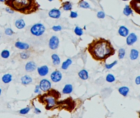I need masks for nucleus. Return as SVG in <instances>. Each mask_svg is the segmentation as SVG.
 <instances>
[{
	"instance_id": "15",
	"label": "nucleus",
	"mask_w": 140,
	"mask_h": 118,
	"mask_svg": "<svg viewBox=\"0 0 140 118\" xmlns=\"http://www.w3.org/2000/svg\"><path fill=\"white\" fill-rule=\"evenodd\" d=\"M21 83L23 85H28L32 83V78H31L30 75H25L21 78Z\"/></svg>"
},
{
	"instance_id": "47",
	"label": "nucleus",
	"mask_w": 140,
	"mask_h": 118,
	"mask_svg": "<svg viewBox=\"0 0 140 118\" xmlns=\"http://www.w3.org/2000/svg\"><path fill=\"white\" fill-rule=\"evenodd\" d=\"M123 1H127V0H123Z\"/></svg>"
},
{
	"instance_id": "2",
	"label": "nucleus",
	"mask_w": 140,
	"mask_h": 118,
	"mask_svg": "<svg viewBox=\"0 0 140 118\" xmlns=\"http://www.w3.org/2000/svg\"><path fill=\"white\" fill-rule=\"evenodd\" d=\"M5 5L14 12L24 15H30L36 12L40 8V4L36 0H5Z\"/></svg>"
},
{
	"instance_id": "19",
	"label": "nucleus",
	"mask_w": 140,
	"mask_h": 118,
	"mask_svg": "<svg viewBox=\"0 0 140 118\" xmlns=\"http://www.w3.org/2000/svg\"><path fill=\"white\" fill-rule=\"evenodd\" d=\"M15 26L19 30H21V29L25 28L26 23H25V21H24V20L23 19H18L15 21Z\"/></svg>"
},
{
	"instance_id": "1",
	"label": "nucleus",
	"mask_w": 140,
	"mask_h": 118,
	"mask_svg": "<svg viewBox=\"0 0 140 118\" xmlns=\"http://www.w3.org/2000/svg\"><path fill=\"white\" fill-rule=\"evenodd\" d=\"M87 52L95 61H105L114 55L115 50L110 40L103 38L94 39L87 45Z\"/></svg>"
},
{
	"instance_id": "6",
	"label": "nucleus",
	"mask_w": 140,
	"mask_h": 118,
	"mask_svg": "<svg viewBox=\"0 0 140 118\" xmlns=\"http://www.w3.org/2000/svg\"><path fill=\"white\" fill-rule=\"evenodd\" d=\"M39 86H40V88L41 91L43 92H46V91L50 90L51 88V82L47 79H43L40 81L39 83Z\"/></svg>"
},
{
	"instance_id": "14",
	"label": "nucleus",
	"mask_w": 140,
	"mask_h": 118,
	"mask_svg": "<svg viewBox=\"0 0 140 118\" xmlns=\"http://www.w3.org/2000/svg\"><path fill=\"white\" fill-rule=\"evenodd\" d=\"M15 47L17 48L21 49V50H27L30 48V45L26 43H23L21 41H17L15 43Z\"/></svg>"
},
{
	"instance_id": "45",
	"label": "nucleus",
	"mask_w": 140,
	"mask_h": 118,
	"mask_svg": "<svg viewBox=\"0 0 140 118\" xmlns=\"http://www.w3.org/2000/svg\"><path fill=\"white\" fill-rule=\"evenodd\" d=\"M48 1H50V2H52V1H54V0H48Z\"/></svg>"
},
{
	"instance_id": "43",
	"label": "nucleus",
	"mask_w": 140,
	"mask_h": 118,
	"mask_svg": "<svg viewBox=\"0 0 140 118\" xmlns=\"http://www.w3.org/2000/svg\"><path fill=\"white\" fill-rule=\"evenodd\" d=\"M1 93H2V88H0V95H1Z\"/></svg>"
},
{
	"instance_id": "5",
	"label": "nucleus",
	"mask_w": 140,
	"mask_h": 118,
	"mask_svg": "<svg viewBox=\"0 0 140 118\" xmlns=\"http://www.w3.org/2000/svg\"><path fill=\"white\" fill-rule=\"evenodd\" d=\"M31 34L34 36L39 37L43 35V34L45 31V26L41 23H36L34 24L31 27Z\"/></svg>"
},
{
	"instance_id": "13",
	"label": "nucleus",
	"mask_w": 140,
	"mask_h": 118,
	"mask_svg": "<svg viewBox=\"0 0 140 118\" xmlns=\"http://www.w3.org/2000/svg\"><path fill=\"white\" fill-rule=\"evenodd\" d=\"M36 68H37L36 67V64L35 61H28V62L25 65V70L27 71V72H32V71H35Z\"/></svg>"
},
{
	"instance_id": "33",
	"label": "nucleus",
	"mask_w": 140,
	"mask_h": 118,
	"mask_svg": "<svg viewBox=\"0 0 140 118\" xmlns=\"http://www.w3.org/2000/svg\"><path fill=\"white\" fill-rule=\"evenodd\" d=\"M30 110H31L30 107H26L25 108H23V109H21L20 111H19V113L21 114V115H26V114H27L29 112H30Z\"/></svg>"
},
{
	"instance_id": "48",
	"label": "nucleus",
	"mask_w": 140,
	"mask_h": 118,
	"mask_svg": "<svg viewBox=\"0 0 140 118\" xmlns=\"http://www.w3.org/2000/svg\"><path fill=\"white\" fill-rule=\"evenodd\" d=\"M0 38H1V34H0Z\"/></svg>"
},
{
	"instance_id": "22",
	"label": "nucleus",
	"mask_w": 140,
	"mask_h": 118,
	"mask_svg": "<svg viewBox=\"0 0 140 118\" xmlns=\"http://www.w3.org/2000/svg\"><path fill=\"white\" fill-rule=\"evenodd\" d=\"M51 59H52V61H53V64L54 65H55V66H58V65H60V58L59 57L58 54H56V53H54L51 55Z\"/></svg>"
},
{
	"instance_id": "11",
	"label": "nucleus",
	"mask_w": 140,
	"mask_h": 118,
	"mask_svg": "<svg viewBox=\"0 0 140 118\" xmlns=\"http://www.w3.org/2000/svg\"><path fill=\"white\" fill-rule=\"evenodd\" d=\"M137 39H138V37L136 35V34H134V33L129 34L127 35L126 44H128V45H133V44L137 41Z\"/></svg>"
},
{
	"instance_id": "21",
	"label": "nucleus",
	"mask_w": 140,
	"mask_h": 118,
	"mask_svg": "<svg viewBox=\"0 0 140 118\" xmlns=\"http://www.w3.org/2000/svg\"><path fill=\"white\" fill-rule=\"evenodd\" d=\"M62 8L64 11H71L73 8V3L69 1L63 2L62 3Z\"/></svg>"
},
{
	"instance_id": "35",
	"label": "nucleus",
	"mask_w": 140,
	"mask_h": 118,
	"mask_svg": "<svg viewBox=\"0 0 140 118\" xmlns=\"http://www.w3.org/2000/svg\"><path fill=\"white\" fill-rule=\"evenodd\" d=\"M4 33H5V34H7V35L11 36L14 34V32L11 28H7V29H5V30H4Z\"/></svg>"
},
{
	"instance_id": "3",
	"label": "nucleus",
	"mask_w": 140,
	"mask_h": 118,
	"mask_svg": "<svg viewBox=\"0 0 140 118\" xmlns=\"http://www.w3.org/2000/svg\"><path fill=\"white\" fill-rule=\"evenodd\" d=\"M61 94L58 90L50 88V90L46 91L43 94L39 95L37 97L38 101L41 104L45 106V108L48 111L60 108V101Z\"/></svg>"
},
{
	"instance_id": "25",
	"label": "nucleus",
	"mask_w": 140,
	"mask_h": 118,
	"mask_svg": "<svg viewBox=\"0 0 140 118\" xmlns=\"http://www.w3.org/2000/svg\"><path fill=\"white\" fill-rule=\"evenodd\" d=\"M119 93L121 95H123L124 97H126L128 95V93H129V88L127 86H122L119 88Z\"/></svg>"
},
{
	"instance_id": "38",
	"label": "nucleus",
	"mask_w": 140,
	"mask_h": 118,
	"mask_svg": "<svg viewBox=\"0 0 140 118\" xmlns=\"http://www.w3.org/2000/svg\"><path fill=\"white\" fill-rule=\"evenodd\" d=\"M69 16H70V18L75 19V18H77V17L78 16V12H73V11H72V12H70Z\"/></svg>"
},
{
	"instance_id": "4",
	"label": "nucleus",
	"mask_w": 140,
	"mask_h": 118,
	"mask_svg": "<svg viewBox=\"0 0 140 118\" xmlns=\"http://www.w3.org/2000/svg\"><path fill=\"white\" fill-rule=\"evenodd\" d=\"M75 107V102L72 98H66L64 100L60 101V108L59 109H65L68 112H72Z\"/></svg>"
},
{
	"instance_id": "10",
	"label": "nucleus",
	"mask_w": 140,
	"mask_h": 118,
	"mask_svg": "<svg viewBox=\"0 0 140 118\" xmlns=\"http://www.w3.org/2000/svg\"><path fill=\"white\" fill-rule=\"evenodd\" d=\"M49 16L53 19H59L61 16V12L60 9L57 8H53L49 12Z\"/></svg>"
},
{
	"instance_id": "27",
	"label": "nucleus",
	"mask_w": 140,
	"mask_h": 118,
	"mask_svg": "<svg viewBox=\"0 0 140 118\" xmlns=\"http://www.w3.org/2000/svg\"><path fill=\"white\" fill-rule=\"evenodd\" d=\"M78 6H79L80 7H82V8H85V9H89L90 8V4L88 3L87 2L83 1V0H82V1H80L79 2H78Z\"/></svg>"
},
{
	"instance_id": "16",
	"label": "nucleus",
	"mask_w": 140,
	"mask_h": 118,
	"mask_svg": "<svg viewBox=\"0 0 140 118\" xmlns=\"http://www.w3.org/2000/svg\"><path fill=\"white\" fill-rule=\"evenodd\" d=\"M78 76L81 80H87L88 78H89V74H88V71L85 69H82V70L79 71L78 72Z\"/></svg>"
},
{
	"instance_id": "31",
	"label": "nucleus",
	"mask_w": 140,
	"mask_h": 118,
	"mask_svg": "<svg viewBox=\"0 0 140 118\" xmlns=\"http://www.w3.org/2000/svg\"><path fill=\"white\" fill-rule=\"evenodd\" d=\"M125 57V49L124 48H120L118 51V58L120 59H123Z\"/></svg>"
},
{
	"instance_id": "18",
	"label": "nucleus",
	"mask_w": 140,
	"mask_h": 118,
	"mask_svg": "<svg viewBox=\"0 0 140 118\" xmlns=\"http://www.w3.org/2000/svg\"><path fill=\"white\" fill-rule=\"evenodd\" d=\"M73 85H71V84H67V85H65L64 87H63L62 93H64V94H69V93L73 92Z\"/></svg>"
},
{
	"instance_id": "29",
	"label": "nucleus",
	"mask_w": 140,
	"mask_h": 118,
	"mask_svg": "<svg viewBox=\"0 0 140 118\" xmlns=\"http://www.w3.org/2000/svg\"><path fill=\"white\" fill-rule=\"evenodd\" d=\"M74 33L77 34L78 36H82L83 34V30L79 26H76L74 28Z\"/></svg>"
},
{
	"instance_id": "24",
	"label": "nucleus",
	"mask_w": 140,
	"mask_h": 118,
	"mask_svg": "<svg viewBox=\"0 0 140 118\" xmlns=\"http://www.w3.org/2000/svg\"><path fill=\"white\" fill-rule=\"evenodd\" d=\"M139 52L137 50V49H134L133 48L131 49V51H130V59L131 60H136V59L139 58Z\"/></svg>"
},
{
	"instance_id": "32",
	"label": "nucleus",
	"mask_w": 140,
	"mask_h": 118,
	"mask_svg": "<svg viewBox=\"0 0 140 118\" xmlns=\"http://www.w3.org/2000/svg\"><path fill=\"white\" fill-rule=\"evenodd\" d=\"M105 80L109 83H112L115 80V77L112 75V74H108L106 75V77H105Z\"/></svg>"
},
{
	"instance_id": "9",
	"label": "nucleus",
	"mask_w": 140,
	"mask_h": 118,
	"mask_svg": "<svg viewBox=\"0 0 140 118\" xmlns=\"http://www.w3.org/2000/svg\"><path fill=\"white\" fill-rule=\"evenodd\" d=\"M129 6L133 9V11L140 15V0H131Z\"/></svg>"
},
{
	"instance_id": "36",
	"label": "nucleus",
	"mask_w": 140,
	"mask_h": 118,
	"mask_svg": "<svg viewBox=\"0 0 140 118\" xmlns=\"http://www.w3.org/2000/svg\"><path fill=\"white\" fill-rule=\"evenodd\" d=\"M97 18H99V19H104L105 16V14L103 11H100L97 12Z\"/></svg>"
},
{
	"instance_id": "12",
	"label": "nucleus",
	"mask_w": 140,
	"mask_h": 118,
	"mask_svg": "<svg viewBox=\"0 0 140 118\" xmlns=\"http://www.w3.org/2000/svg\"><path fill=\"white\" fill-rule=\"evenodd\" d=\"M49 71H50V69H49L48 66H46V65L39 66L37 68V72L39 74V75H40V76L47 75L49 73Z\"/></svg>"
},
{
	"instance_id": "42",
	"label": "nucleus",
	"mask_w": 140,
	"mask_h": 118,
	"mask_svg": "<svg viewBox=\"0 0 140 118\" xmlns=\"http://www.w3.org/2000/svg\"><path fill=\"white\" fill-rule=\"evenodd\" d=\"M34 111H35V112L36 113V114H39V113L41 112V111H40V109H38L37 107H35V108H34Z\"/></svg>"
},
{
	"instance_id": "39",
	"label": "nucleus",
	"mask_w": 140,
	"mask_h": 118,
	"mask_svg": "<svg viewBox=\"0 0 140 118\" xmlns=\"http://www.w3.org/2000/svg\"><path fill=\"white\" fill-rule=\"evenodd\" d=\"M35 93H40V86L39 85H36V88H35V91H34Z\"/></svg>"
},
{
	"instance_id": "46",
	"label": "nucleus",
	"mask_w": 140,
	"mask_h": 118,
	"mask_svg": "<svg viewBox=\"0 0 140 118\" xmlns=\"http://www.w3.org/2000/svg\"><path fill=\"white\" fill-rule=\"evenodd\" d=\"M139 117H140V112H139Z\"/></svg>"
},
{
	"instance_id": "37",
	"label": "nucleus",
	"mask_w": 140,
	"mask_h": 118,
	"mask_svg": "<svg viewBox=\"0 0 140 118\" xmlns=\"http://www.w3.org/2000/svg\"><path fill=\"white\" fill-rule=\"evenodd\" d=\"M62 29H63V27L61 26H59V25H57V26H54L52 27V30L55 32H59V31L62 30Z\"/></svg>"
},
{
	"instance_id": "30",
	"label": "nucleus",
	"mask_w": 140,
	"mask_h": 118,
	"mask_svg": "<svg viewBox=\"0 0 140 118\" xmlns=\"http://www.w3.org/2000/svg\"><path fill=\"white\" fill-rule=\"evenodd\" d=\"M30 53H28V52H22V53H20V58L22 59V60H26V59H28L30 58Z\"/></svg>"
},
{
	"instance_id": "44",
	"label": "nucleus",
	"mask_w": 140,
	"mask_h": 118,
	"mask_svg": "<svg viewBox=\"0 0 140 118\" xmlns=\"http://www.w3.org/2000/svg\"><path fill=\"white\" fill-rule=\"evenodd\" d=\"M0 2H5V0H0Z\"/></svg>"
},
{
	"instance_id": "49",
	"label": "nucleus",
	"mask_w": 140,
	"mask_h": 118,
	"mask_svg": "<svg viewBox=\"0 0 140 118\" xmlns=\"http://www.w3.org/2000/svg\"><path fill=\"white\" fill-rule=\"evenodd\" d=\"M60 1H63V0H60Z\"/></svg>"
},
{
	"instance_id": "8",
	"label": "nucleus",
	"mask_w": 140,
	"mask_h": 118,
	"mask_svg": "<svg viewBox=\"0 0 140 118\" xmlns=\"http://www.w3.org/2000/svg\"><path fill=\"white\" fill-rule=\"evenodd\" d=\"M62 78H63L62 73H61L60 71H58V70L54 71L53 72L51 73V75H50V79H51V80H52L54 83L60 82V81H61V80H62Z\"/></svg>"
},
{
	"instance_id": "20",
	"label": "nucleus",
	"mask_w": 140,
	"mask_h": 118,
	"mask_svg": "<svg viewBox=\"0 0 140 118\" xmlns=\"http://www.w3.org/2000/svg\"><path fill=\"white\" fill-rule=\"evenodd\" d=\"M12 80H13V75L9 73L5 74V75H3V77H2V81H3V83L4 84H9Z\"/></svg>"
},
{
	"instance_id": "41",
	"label": "nucleus",
	"mask_w": 140,
	"mask_h": 118,
	"mask_svg": "<svg viewBox=\"0 0 140 118\" xmlns=\"http://www.w3.org/2000/svg\"><path fill=\"white\" fill-rule=\"evenodd\" d=\"M5 11H6V12H9V13H10V14H13V12H14L13 10V9H11L10 7H7V8H5Z\"/></svg>"
},
{
	"instance_id": "17",
	"label": "nucleus",
	"mask_w": 140,
	"mask_h": 118,
	"mask_svg": "<svg viewBox=\"0 0 140 118\" xmlns=\"http://www.w3.org/2000/svg\"><path fill=\"white\" fill-rule=\"evenodd\" d=\"M118 33H119V34H120V36L127 37L128 34H129V30H128L125 26H120L119 30H118Z\"/></svg>"
},
{
	"instance_id": "26",
	"label": "nucleus",
	"mask_w": 140,
	"mask_h": 118,
	"mask_svg": "<svg viewBox=\"0 0 140 118\" xmlns=\"http://www.w3.org/2000/svg\"><path fill=\"white\" fill-rule=\"evenodd\" d=\"M133 9L130 7L129 5H126L125 6V7L124 8V11H123V12H124V14L125 15V16H129V15H132L133 14Z\"/></svg>"
},
{
	"instance_id": "7",
	"label": "nucleus",
	"mask_w": 140,
	"mask_h": 118,
	"mask_svg": "<svg viewBox=\"0 0 140 118\" xmlns=\"http://www.w3.org/2000/svg\"><path fill=\"white\" fill-rule=\"evenodd\" d=\"M59 45H60V39L58 38L57 36L53 35L49 40V47L51 50H55L59 48Z\"/></svg>"
},
{
	"instance_id": "23",
	"label": "nucleus",
	"mask_w": 140,
	"mask_h": 118,
	"mask_svg": "<svg viewBox=\"0 0 140 118\" xmlns=\"http://www.w3.org/2000/svg\"><path fill=\"white\" fill-rule=\"evenodd\" d=\"M72 62H73L72 59L68 58L67 60H65L62 63V65H61V69H62V70H67V69L70 66L71 64H72Z\"/></svg>"
},
{
	"instance_id": "28",
	"label": "nucleus",
	"mask_w": 140,
	"mask_h": 118,
	"mask_svg": "<svg viewBox=\"0 0 140 118\" xmlns=\"http://www.w3.org/2000/svg\"><path fill=\"white\" fill-rule=\"evenodd\" d=\"M1 57L3 59H8L10 57V51L8 49H4L1 52Z\"/></svg>"
},
{
	"instance_id": "34",
	"label": "nucleus",
	"mask_w": 140,
	"mask_h": 118,
	"mask_svg": "<svg viewBox=\"0 0 140 118\" xmlns=\"http://www.w3.org/2000/svg\"><path fill=\"white\" fill-rule=\"evenodd\" d=\"M117 62H118L117 61H115L114 62H112V63H110V64H105V69H107V70H110V69H111L114 66L116 65Z\"/></svg>"
},
{
	"instance_id": "40",
	"label": "nucleus",
	"mask_w": 140,
	"mask_h": 118,
	"mask_svg": "<svg viewBox=\"0 0 140 118\" xmlns=\"http://www.w3.org/2000/svg\"><path fill=\"white\" fill-rule=\"evenodd\" d=\"M135 84H136V85H140V75L137 76V77L135 78Z\"/></svg>"
}]
</instances>
